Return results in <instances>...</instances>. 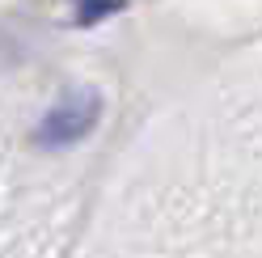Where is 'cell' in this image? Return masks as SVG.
<instances>
[{
    "instance_id": "6da1fadb",
    "label": "cell",
    "mask_w": 262,
    "mask_h": 258,
    "mask_svg": "<svg viewBox=\"0 0 262 258\" xmlns=\"http://www.w3.org/2000/svg\"><path fill=\"white\" fill-rule=\"evenodd\" d=\"M93 123H97V98H89V102L80 98V102H68V106L51 110L42 119V127H38V140L42 144H76V140L89 136Z\"/></svg>"
},
{
    "instance_id": "7a4b0ae2",
    "label": "cell",
    "mask_w": 262,
    "mask_h": 258,
    "mask_svg": "<svg viewBox=\"0 0 262 258\" xmlns=\"http://www.w3.org/2000/svg\"><path fill=\"white\" fill-rule=\"evenodd\" d=\"M72 9H76V22L80 26H93V22L110 17V13H119L123 0H72Z\"/></svg>"
}]
</instances>
